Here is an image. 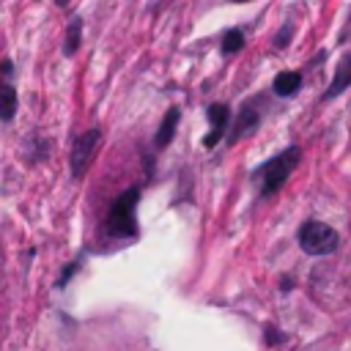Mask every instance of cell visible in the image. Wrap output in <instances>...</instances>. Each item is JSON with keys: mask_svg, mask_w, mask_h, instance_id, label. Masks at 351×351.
Returning <instances> with one entry per match:
<instances>
[{"mask_svg": "<svg viewBox=\"0 0 351 351\" xmlns=\"http://www.w3.org/2000/svg\"><path fill=\"white\" fill-rule=\"evenodd\" d=\"M291 33H293V27L291 25H285V27H280V33H277V38H274V47H288L291 44Z\"/></svg>", "mask_w": 351, "mask_h": 351, "instance_id": "14", "label": "cell"}, {"mask_svg": "<svg viewBox=\"0 0 351 351\" xmlns=\"http://www.w3.org/2000/svg\"><path fill=\"white\" fill-rule=\"evenodd\" d=\"M266 335H269V343H277V340H280V335H277V332H274V329H271V326H269V329H266Z\"/></svg>", "mask_w": 351, "mask_h": 351, "instance_id": "16", "label": "cell"}, {"mask_svg": "<svg viewBox=\"0 0 351 351\" xmlns=\"http://www.w3.org/2000/svg\"><path fill=\"white\" fill-rule=\"evenodd\" d=\"M241 47H244V33H241L239 27L225 30V36H222V52H225V55H236Z\"/></svg>", "mask_w": 351, "mask_h": 351, "instance_id": "12", "label": "cell"}, {"mask_svg": "<svg viewBox=\"0 0 351 351\" xmlns=\"http://www.w3.org/2000/svg\"><path fill=\"white\" fill-rule=\"evenodd\" d=\"M178 121H181V110H178V107H170V110L165 112V118H162L156 134H154V145H156V148H167V145L173 143L176 129H178Z\"/></svg>", "mask_w": 351, "mask_h": 351, "instance_id": "8", "label": "cell"}, {"mask_svg": "<svg viewBox=\"0 0 351 351\" xmlns=\"http://www.w3.org/2000/svg\"><path fill=\"white\" fill-rule=\"evenodd\" d=\"M80 41H82V16H74L66 27V38H63V55H74L80 49Z\"/></svg>", "mask_w": 351, "mask_h": 351, "instance_id": "10", "label": "cell"}, {"mask_svg": "<svg viewBox=\"0 0 351 351\" xmlns=\"http://www.w3.org/2000/svg\"><path fill=\"white\" fill-rule=\"evenodd\" d=\"M302 162V148L299 145H288L280 154H274L271 159H266L258 170H255V181L263 197L280 192V186L288 181V176L296 170V165Z\"/></svg>", "mask_w": 351, "mask_h": 351, "instance_id": "1", "label": "cell"}, {"mask_svg": "<svg viewBox=\"0 0 351 351\" xmlns=\"http://www.w3.org/2000/svg\"><path fill=\"white\" fill-rule=\"evenodd\" d=\"M206 118H208V126H211V129H208V134L203 137V145H206V148H214V145L225 137V132H228V123H230V107L214 101V104H208Z\"/></svg>", "mask_w": 351, "mask_h": 351, "instance_id": "5", "label": "cell"}, {"mask_svg": "<svg viewBox=\"0 0 351 351\" xmlns=\"http://www.w3.org/2000/svg\"><path fill=\"white\" fill-rule=\"evenodd\" d=\"M241 3H247V0H241Z\"/></svg>", "mask_w": 351, "mask_h": 351, "instance_id": "18", "label": "cell"}, {"mask_svg": "<svg viewBox=\"0 0 351 351\" xmlns=\"http://www.w3.org/2000/svg\"><path fill=\"white\" fill-rule=\"evenodd\" d=\"M346 88H351V52H346L340 60H337V66H335V74H332V82H329V88L324 90V101H329V99H337Z\"/></svg>", "mask_w": 351, "mask_h": 351, "instance_id": "7", "label": "cell"}, {"mask_svg": "<svg viewBox=\"0 0 351 351\" xmlns=\"http://www.w3.org/2000/svg\"><path fill=\"white\" fill-rule=\"evenodd\" d=\"M99 140H101V132H99V129H88V132H82V134L74 140L71 156H69V162H71V176H74V178H82V173L88 170V165H90V159H93V154H96Z\"/></svg>", "mask_w": 351, "mask_h": 351, "instance_id": "4", "label": "cell"}, {"mask_svg": "<svg viewBox=\"0 0 351 351\" xmlns=\"http://www.w3.org/2000/svg\"><path fill=\"white\" fill-rule=\"evenodd\" d=\"M296 241H299L302 252H307V255H329V252L337 250L340 236L332 225H326L321 219H307V222L299 225Z\"/></svg>", "mask_w": 351, "mask_h": 351, "instance_id": "3", "label": "cell"}, {"mask_svg": "<svg viewBox=\"0 0 351 351\" xmlns=\"http://www.w3.org/2000/svg\"><path fill=\"white\" fill-rule=\"evenodd\" d=\"M3 74H5V82H8V77H11V60H3Z\"/></svg>", "mask_w": 351, "mask_h": 351, "instance_id": "15", "label": "cell"}, {"mask_svg": "<svg viewBox=\"0 0 351 351\" xmlns=\"http://www.w3.org/2000/svg\"><path fill=\"white\" fill-rule=\"evenodd\" d=\"M16 112V90L11 82H3V90H0V118L8 123Z\"/></svg>", "mask_w": 351, "mask_h": 351, "instance_id": "11", "label": "cell"}, {"mask_svg": "<svg viewBox=\"0 0 351 351\" xmlns=\"http://www.w3.org/2000/svg\"><path fill=\"white\" fill-rule=\"evenodd\" d=\"M258 126H261V110L255 107V101H244L241 110H239V118H236V123H233V129L228 134V143L236 145L241 137H250Z\"/></svg>", "mask_w": 351, "mask_h": 351, "instance_id": "6", "label": "cell"}, {"mask_svg": "<svg viewBox=\"0 0 351 351\" xmlns=\"http://www.w3.org/2000/svg\"><path fill=\"white\" fill-rule=\"evenodd\" d=\"M55 5H60V8H66V5H69V0H55Z\"/></svg>", "mask_w": 351, "mask_h": 351, "instance_id": "17", "label": "cell"}, {"mask_svg": "<svg viewBox=\"0 0 351 351\" xmlns=\"http://www.w3.org/2000/svg\"><path fill=\"white\" fill-rule=\"evenodd\" d=\"M302 88V74L299 71H280L271 82V90L277 96H293Z\"/></svg>", "mask_w": 351, "mask_h": 351, "instance_id": "9", "label": "cell"}, {"mask_svg": "<svg viewBox=\"0 0 351 351\" xmlns=\"http://www.w3.org/2000/svg\"><path fill=\"white\" fill-rule=\"evenodd\" d=\"M137 206H140V186L123 189L107 211L104 230L112 239H134L137 236Z\"/></svg>", "mask_w": 351, "mask_h": 351, "instance_id": "2", "label": "cell"}, {"mask_svg": "<svg viewBox=\"0 0 351 351\" xmlns=\"http://www.w3.org/2000/svg\"><path fill=\"white\" fill-rule=\"evenodd\" d=\"M77 269H80V261H71V263H69V266L60 271V277H58V282H55V285H58V288H63V285H66V282H69V280L77 274Z\"/></svg>", "mask_w": 351, "mask_h": 351, "instance_id": "13", "label": "cell"}]
</instances>
